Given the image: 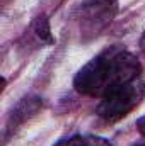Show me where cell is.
Wrapping results in <instances>:
<instances>
[{
    "mask_svg": "<svg viewBox=\"0 0 145 146\" xmlns=\"http://www.w3.org/2000/svg\"><path fill=\"white\" fill-rule=\"evenodd\" d=\"M140 61L125 48L111 46L94 56L73 78L79 94L103 99L114 88L140 78Z\"/></svg>",
    "mask_w": 145,
    "mask_h": 146,
    "instance_id": "6da1fadb",
    "label": "cell"
},
{
    "mask_svg": "<svg viewBox=\"0 0 145 146\" xmlns=\"http://www.w3.org/2000/svg\"><path fill=\"white\" fill-rule=\"evenodd\" d=\"M144 95L145 83L140 78L125 83L101 99L97 106V115L106 122H118L138 107Z\"/></svg>",
    "mask_w": 145,
    "mask_h": 146,
    "instance_id": "7a4b0ae2",
    "label": "cell"
},
{
    "mask_svg": "<svg viewBox=\"0 0 145 146\" xmlns=\"http://www.w3.org/2000/svg\"><path fill=\"white\" fill-rule=\"evenodd\" d=\"M118 12L116 0H85L80 3L75 22L82 39H92L99 36L109 24L113 22Z\"/></svg>",
    "mask_w": 145,
    "mask_h": 146,
    "instance_id": "3957f363",
    "label": "cell"
},
{
    "mask_svg": "<svg viewBox=\"0 0 145 146\" xmlns=\"http://www.w3.org/2000/svg\"><path fill=\"white\" fill-rule=\"evenodd\" d=\"M55 146H113L106 138H101V136H89V134H84V136H72V138H67V139H62L60 143H56Z\"/></svg>",
    "mask_w": 145,
    "mask_h": 146,
    "instance_id": "277c9868",
    "label": "cell"
},
{
    "mask_svg": "<svg viewBox=\"0 0 145 146\" xmlns=\"http://www.w3.org/2000/svg\"><path fill=\"white\" fill-rule=\"evenodd\" d=\"M33 31L36 33V36L41 41H46V42H51L53 37L50 34V26H48V19L43 15V17H38L33 24Z\"/></svg>",
    "mask_w": 145,
    "mask_h": 146,
    "instance_id": "5b68a950",
    "label": "cell"
},
{
    "mask_svg": "<svg viewBox=\"0 0 145 146\" xmlns=\"http://www.w3.org/2000/svg\"><path fill=\"white\" fill-rule=\"evenodd\" d=\"M137 129H138V133H140V134H144V136H145V115H144V117H140V119L137 121Z\"/></svg>",
    "mask_w": 145,
    "mask_h": 146,
    "instance_id": "8992f818",
    "label": "cell"
},
{
    "mask_svg": "<svg viewBox=\"0 0 145 146\" xmlns=\"http://www.w3.org/2000/svg\"><path fill=\"white\" fill-rule=\"evenodd\" d=\"M140 48H142V51H144V54H145V31H144V34H142V39H140Z\"/></svg>",
    "mask_w": 145,
    "mask_h": 146,
    "instance_id": "52a82bcc",
    "label": "cell"
},
{
    "mask_svg": "<svg viewBox=\"0 0 145 146\" xmlns=\"http://www.w3.org/2000/svg\"><path fill=\"white\" fill-rule=\"evenodd\" d=\"M138 146H145V143H142V145H138Z\"/></svg>",
    "mask_w": 145,
    "mask_h": 146,
    "instance_id": "ba28073f",
    "label": "cell"
}]
</instances>
